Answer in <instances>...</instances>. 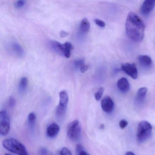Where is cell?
<instances>
[{"instance_id":"obj_5","label":"cell","mask_w":155,"mask_h":155,"mask_svg":"<svg viewBox=\"0 0 155 155\" xmlns=\"http://www.w3.org/2000/svg\"><path fill=\"white\" fill-rule=\"evenodd\" d=\"M59 104L56 108V115L58 117L61 118L66 114L68 103V95L66 91H62L59 93Z\"/></svg>"},{"instance_id":"obj_18","label":"cell","mask_w":155,"mask_h":155,"mask_svg":"<svg viewBox=\"0 0 155 155\" xmlns=\"http://www.w3.org/2000/svg\"><path fill=\"white\" fill-rule=\"evenodd\" d=\"M28 78L26 77H23L21 79L19 84V89L21 92H24L28 87Z\"/></svg>"},{"instance_id":"obj_31","label":"cell","mask_w":155,"mask_h":155,"mask_svg":"<svg viewBox=\"0 0 155 155\" xmlns=\"http://www.w3.org/2000/svg\"><path fill=\"white\" fill-rule=\"evenodd\" d=\"M78 155H90L87 151H85V150H82L78 153Z\"/></svg>"},{"instance_id":"obj_28","label":"cell","mask_w":155,"mask_h":155,"mask_svg":"<svg viewBox=\"0 0 155 155\" xmlns=\"http://www.w3.org/2000/svg\"><path fill=\"white\" fill-rule=\"evenodd\" d=\"M88 66L86 65V64H84V65H83V66L81 68V72L82 73H84V72H86V71L88 69Z\"/></svg>"},{"instance_id":"obj_29","label":"cell","mask_w":155,"mask_h":155,"mask_svg":"<svg viewBox=\"0 0 155 155\" xmlns=\"http://www.w3.org/2000/svg\"><path fill=\"white\" fill-rule=\"evenodd\" d=\"M83 150H84L83 146L81 144H78L76 147V151H77V153H78L79 152Z\"/></svg>"},{"instance_id":"obj_32","label":"cell","mask_w":155,"mask_h":155,"mask_svg":"<svg viewBox=\"0 0 155 155\" xmlns=\"http://www.w3.org/2000/svg\"><path fill=\"white\" fill-rule=\"evenodd\" d=\"M125 155H135V154L131 151H128L126 153Z\"/></svg>"},{"instance_id":"obj_10","label":"cell","mask_w":155,"mask_h":155,"mask_svg":"<svg viewBox=\"0 0 155 155\" xmlns=\"http://www.w3.org/2000/svg\"><path fill=\"white\" fill-rule=\"evenodd\" d=\"M60 129L59 126L57 123H52L47 128V136L51 138L55 137L58 134Z\"/></svg>"},{"instance_id":"obj_17","label":"cell","mask_w":155,"mask_h":155,"mask_svg":"<svg viewBox=\"0 0 155 155\" xmlns=\"http://www.w3.org/2000/svg\"><path fill=\"white\" fill-rule=\"evenodd\" d=\"M64 45V51L63 56L67 58H69L71 57V51L73 49V47L70 42H67L63 44Z\"/></svg>"},{"instance_id":"obj_34","label":"cell","mask_w":155,"mask_h":155,"mask_svg":"<svg viewBox=\"0 0 155 155\" xmlns=\"http://www.w3.org/2000/svg\"><path fill=\"white\" fill-rule=\"evenodd\" d=\"M5 155H10V154H5Z\"/></svg>"},{"instance_id":"obj_9","label":"cell","mask_w":155,"mask_h":155,"mask_svg":"<svg viewBox=\"0 0 155 155\" xmlns=\"http://www.w3.org/2000/svg\"><path fill=\"white\" fill-rule=\"evenodd\" d=\"M155 6V1L146 0L142 3L140 7V11L141 14L147 16L150 13Z\"/></svg>"},{"instance_id":"obj_24","label":"cell","mask_w":155,"mask_h":155,"mask_svg":"<svg viewBox=\"0 0 155 155\" xmlns=\"http://www.w3.org/2000/svg\"><path fill=\"white\" fill-rule=\"evenodd\" d=\"M8 103L9 105L11 107H15L16 103V100H15V98L12 97V96L10 97L9 98Z\"/></svg>"},{"instance_id":"obj_16","label":"cell","mask_w":155,"mask_h":155,"mask_svg":"<svg viewBox=\"0 0 155 155\" xmlns=\"http://www.w3.org/2000/svg\"><path fill=\"white\" fill-rule=\"evenodd\" d=\"M80 28L81 32L83 33H85L88 32L90 29V24L87 19L85 18L82 20L81 22Z\"/></svg>"},{"instance_id":"obj_3","label":"cell","mask_w":155,"mask_h":155,"mask_svg":"<svg viewBox=\"0 0 155 155\" xmlns=\"http://www.w3.org/2000/svg\"><path fill=\"white\" fill-rule=\"evenodd\" d=\"M151 124L146 120L141 121L139 124L137 130V137L138 141L141 143L147 140L152 132Z\"/></svg>"},{"instance_id":"obj_26","label":"cell","mask_w":155,"mask_h":155,"mask_svg":"<svg viewBox=\"0 0 155 155\" xmlns=\"http://www.w3.org/2000/svg\"><path fill=\"white\" fill-rule=\"evenodd\" d=\"M128 125V122L127 120L125 119H122L120 120L119 122V126L120 128L123 129L125 128V127H127Z\"/></svg>"},{"instance_id":"obj_33","label":"cell","mask_w":155,"mask_h":155,"mask_svg":"<svg viewBox=\"0 0 155 155\" xmlns=\"http://www.w3.org/2000/svg\"><path fill=\"white\" fill-rule=\"evenodd\" d=\"M104 124H101V125L100 126V128L101 129H103L104 128Z\"/></svg>"},{"instance_id":"obj_22","label":"cell","mask_w":155,"mask_h":155,"mask_svg":"<svg viewBox=\"0 0 155 155\" xmlns=\"http://www.w3.org/2000/svg\"><path fill=\"white\" fill-rule=\"evenodd\" d=\"M60 155H72V154L69 149L66 147H64L61 150Z\"/></svg>"},{"instance_id":"obj_23","label":"cell","mask_w":155,"mask_h":155,"mask_svg":"<svg viewBox=\"0 0 155 155\" xmlns=\"http://www.w3.org/2000/svg\"><path fill=\"white\" fill-rule=\"evenodd\" d=\"M26 2L25 1H18L15 3V6L17 8H21L24 7L26 4Z\"/></svg>"},{"instance_id":"obj_6","label":"cell","mask_w":155,"mask_h":155,"mask_svg":"<svg viewBox=\"0 0 155 155\" xmlns=\"http://www.w3.org/2000/svg\"><path fill=\"white\" fill-rule=\"evenodd\" d=\"M10 129L9 117L5 110L0 112V134L1 136H6L8 133Z\"/></svg>"},{"instance_id":"obj_1","label":"cell","mask_w":155,"mask_h":155,"mask_svg":"<svg viewBox=\"0 0 155 155\" xmlns=\"http://www.w3.org/2000/svg\"><path fill=\"white\" fill-rule=\"evenodd\" d=\"M126 33L128 37L135 42L143 40L145 26L143 21L136 13H129L126 21Z\"/></svg>"},{"instance_id":"obj_2","label":"cell","mask_w":155,"mask_h":155,"mask_svg":"<svg viewBox=\"0 0 155 155\" xmlns=\"http://www.w3.org/2000/svg\"><path fill=\"white\" fill-rule=\"evenodd\" d=\"M4 147L7 150L18 155H29L24 145L13 138L6 139L2 142Z\"/></svg>"},{"instance_id":"obj_14","label":"cell","mask_w":155,"mask_h":155,"mask_svg":"<svg viewBox=\"0 0 155 155\" xmlns=\"http://www.w3.org/2000/svg\"><path fill=\"white\" fill-rule=\"evenodd\" d=\"M138 59L140 64L145 68L150 67L152 65L151 58L147 55H140L139 56Z\"/></svg>"},{"instance_id":"obj_4","label":"cell","mask_w":155,"mask_h":155,"mask_svg":"<svg viewBox=\"0 0 155 155\" xmlns=\"http://www.w3.org/2000/svg\"><path fill=\"white\" fill-rule=\"evenodd\" d=\"M67 135L70 139L73 141L78 140L81 135V127L79 121L75 120L68 126Z\"/></svg>"},{"instance_id":"obj_12","label":"cell","mask_w":155,"mask_h":155,"mask_svg":"<svg viewBox=\"0 0 155 155\" xmlns=\"http://www.w3.org/2000/svg\"><path fill=\"white\" fill-rule=\"evenodd\" d=\"M147 92L146 87H141L138 90L135 97V102L137 104H140L144 101Z\"/></svg>"},{"instance_id":"obj_20","label":"cell","mask_w":155,"mask_h":155,"mask_svg":"<svg viewBox=\"0 0 155 155\" xmlns=\"http://www.w3.org/2000/svg\"><path fill=\"white\" fill-rule=\"evenodd\" d=\"M84 61H85L83 59H79L75 60L74 63V67H75V69H80L85 64Z\"/></svg>"},{"instance_id":"obj_27","label":"cell","mask_w":155,"mask_h":155,"mask_svg":"<svg viewBox=\"0 0 155 155\" xmlns=\"http://www.w3.org/2000/svg\"><path fill=\"white\" fill-rule=\"evenodd\" d=\"M39 155H48V151L46 148H41L39 151Z\"/></svg>"},{"instance_id":"obj_19","label":"cell","mask_w":155,"mask_h":155,"mask_svg":"<svg viewBox=\"0 0 155 155\" xmlns=\"http://www.w3.org/2000/svg\"><path fill=\"white\" fill-rule=\"evenodd\" d=\"M28 123L31 128H33L36 123V115L34 112H31L28 115Z\"/></svg>"},{"instance_id":"obj_7","label":"cell","mask_w":155,"mask_h":155,"mask_svg":"<svg viewBox=\"0 0 155 155\" xmlns=\"http://www.w3.org/2000/svg\"><path fill=\"white\" fill-rule=\"evenodd\" d=\"M121 67L122 70L126 74L134 79H137L138 77L137 69L135 63H123L121 64Z\"/></svg>"},{"instance_id":"obj_15","label":"cell","mask_w":155,"mask_h":155,"mask_svg":"<svg viewBox=\"0 0 155 155\" xmlns=\"http://www.w3.org/2000/svg\"><path fill=\"white\" fill-rule=\"evenodd\" d=\"M11 48L12 51L18 57H22L25 54L23 48L18 43L16 42L12 43Z\"/></svg>"},{"instance_id":"obj_21","label":"cell","mask_w":155,"mask_h":155,"mask_svg":"<svg viewBox=\"0 0 155 155\" xmlns=\"http://www.w3.org/2000/svg\"><path fill=\"white\" fill-rule=\"evenodd\" d=\"M104 92V88L103 87H100L97 91L95 94V98L97 101L100 100Z\"/></svg>"},{"instance_id":"obj_11","label":"cell","mask_w":155,"mask_h":155,"mask_svg":"<svg viewBox=\"0 0 155 155\" xmlns=\"http://www.w3.org/2000/svg\"><path fill=\"white\" fill-rule=\"evenodd\" d=\"M117 86L119 90L123 93L128 92L130 88V85L128 81L125 78H121L118 80L117 83Z\"/></svg>"},{"instance_id":"obj_30","label":"cell","mask_w":155,"mask_h":155,"mask_svg":"<svg viewBox=\"0 0 155 155\" xmlns=\"http://www.w3.org/2000/svg\"><path fill=\"white\" fill-rule=\"evenodd\" d=\"M69 33L68 32L64 31H61L60 32V36L61 38H64L68 37V36Z\"/></svg>"},{"instance_id":"obj_8","label":"cell","mask_w":155,"mask_h":155,"mask_svg":"<svg viewBox=\"0 0 155 155\" xmlns=\"http://www.w3.org/2000/svg\"><path fill=\"white\" fill-rule=\"evenodd\" d=\"M101 106L103 111L107 113H111L114 107V103L109 97H105L101 101Z\"/></svg>"},{"instance_id":"obj_13","label":"cell","mask_w":155,"mask_h":155,"mask_svg":"<svg viewBox=\"0 0 155 155\" xmlns=\"http://www.w3.org/2000/svg\"><path fill=\"white\" fill-rule=\"evenodd\" d=\"M50 47L52 50L60 55H63L64 51V45L59 42L55 41H49Z\"/></svg>"},{"instance_id":"obj_25","label":"cell","mask_w":155,"mask_h":155,"mask_svg":"<svg viewBox=\"0 0 155 155\" xmlns=\"http://www.w3.org/2000/svg\"><path fill=\"white\" fill-rule=\"evenodd\" d=\"M94 21H95V23L97 26L101 27V28H104L106 26V24H105V22L103 21L98 19H96L94 20Z\"/></svg>"}]
</instances>
